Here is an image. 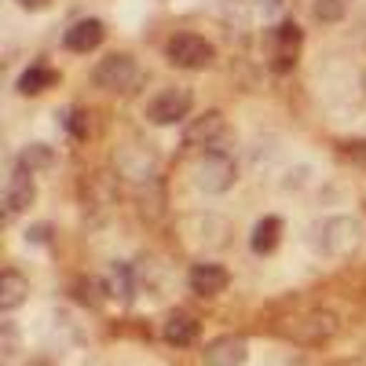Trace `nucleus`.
<instances>
[{
	"mask_svg": "<svg viewBox=\"0 0 366 366\" xmlns=\"http://www.w3.org/2000/svg\"><path fill=\"white\" fill-rule=\"evenodd\" d=\"M315 249L333 257V260H345L352 253H359L362 246V224L355 217H330L315 227Z\"/></svg>",
	"mask_w": 366,
	"mask_h": 366,
	"instance_id": "f257e3e1",
	"label": "nucleus"
},
{
	"mask_svg": "<svg viewBox=\"0 0 366 366\" xmlns=\"http://www.w3.org/2000/svg\"><path fill=\"white\" fill-rule=\"evenodd\" d=\"M238 179V165L224 150H202V158L194 162V187L205 194H224L234 187Z\"/></svg>",
	"mask_w": 366,
	"mask_h": 366,
	"instance_id": "f03ea898",
	"label": "nucleus"
},
{
	"mask_svg": "<svg viewBox=\"0 0 366 366\" xmlns=\"http://www.w3.org/2000/svg\"><path fill=\"white\" fill-rule=\"evenodd\" d=\"M191 107H194V92L187 84H172V88H162L158 96L147 103V121L165 129V125H176V121L187 117Z\"/></svg>",
	"mask_w": 366,
	"mask_h": 366,
	"instance_id": "7ed1b4c3",
	"label": "nucleus"
},
{
	"mask_svg": "<svg viewBox=\"0 0 366 366\" xmlns=\"http://www.w3.org/2000/svg\"><path fill=\"white\" fill-rule=\"evenodd\" d=\"M165 59L176 70H205V66H212V59H217V48L198 34H176L165 44Z\"/></svg>",
	"mask_w": 366,
	"mask_h": 366,
	"instance_id": "20e7f679",
	"label": "nucleus"
},
{
	"mask_svg": "<svg viewBox=\"0 0 366 366\" xmlns=\"http://www.w3.org/2000/svg\"><path fill=\"white\" fill-rule=\"evenodd\" d=\"M136 77H139V66L129 51H114V55L99 59L96 70H92V81L103 92H129L136 84Z\"/></svg>",
	"mask_w": 366,
	"mask_h": 366,
	"instance_id": "39448f33",
	"label": "nucleus"
},
{
	"mask_svg": "<svg viewBox=\"0 0 366 366\" xmlns=\"http://www.w3.org/2000/svg\"><path fill=\"white\" fill-rule=\"evenodd\" d=\"M304 44V34L293 19L279 22L274 29H267V48H271V66L274 70H290L297 63V51Z\"/></svg>",
	"mask_w": 366,
	"mask_h": 366,
	"instance_id": "423d86ee",
	"label": "nucleus"
},
{
	"mask_svg": "<svg viewBox=\"0 0 366 366\" xmlns=\"http://www.w3.org/2000/svg\"><path fill=\"white\" fill-rule=\"evenodd\" d=\"M249 359V341L238 333H220L202 348V362L205 366H242Z\"/></svg>",
	"mask_w": 366,
	"mask_h": 366,
	"instance_id": "0eeeda50",
	"label": "nucleus"
},
{
	"mask_svg": "<svg viewBox=\"0 0 366 366\" xmlns=\"http://www.w3.org/2000/svg\"><path fill=\"white\" fill-rule=\"evenodd\" d=\"M227 132V121L220 110H205L202 117H194L187 129H183V147H198V150H217L220 136Z\"/></svg>",
	"mask_w": 366,
	"mask_h": 366,
	"instance_id": "6e6552de",
	"label": "nucleus"
},
{
	"mask_svg": "<svg viewBox=\"0 0 366 366\" xmlns=\"http://www.w3.org/2000/svg\"><path fill=\"white\" fill-rule=\"evenodd\" d=\"M286 333L293 341H300V345H322V341H330L333 333H337V315L308 312V315L293 319V326H286Z\"/></svg>",
	"mask_w": 366,
	"mask_h": 366,
	"instance_id": "1a4fd4ad",
	"label": "nucleus"
},
{
	"mask_svg": "<svg viewBox=\"0 0 366 366\" xmlns=\"http://www.w3.org/2000/svg\"><path fill=\"white\" fill-rule=\"evenodd\" d=\"M34 202H37V183H34V176L22 172V169H15V172L8 176V187H4V220H15L19 212H26Z\"/></svg>",
	"mask_w": 366,
	"mask_h": 366,
	"instance_id": "9d476101",
	"label": "nucleus"
},
{
	"mask_svg": "<svg viewBox=\"0 0 366 366\" xmlns=\"http://www.w3.org/2000/svg\"><path fill=\"white\" fill-rule=\"evenodd\" d=\"M227 282H231L227 267L209 264V260L194 264V267H191V274H187V286H191V293H198V297H217V293H224V290H227Z\"/></svg>",
	"mask_w": 366,
	"mask_h": 366,
	"instance_id": "9b49d317",
	"label": "nucleus"
},
{
	"mask_svg": "<svg viewBox=\"0 0 366 366\" xmlns=\"http://www.w3.org/2000/svg\"><path fill=\"white\" fill-rule=\"evenodd\" d=\"M103 37H107V26L99 19H77L63 34V44L70 51H77V55H88V51H96L103 44Z\"/></svg>",
	"mask_w": 366,
	"mask_h": 366,
	"instance_id": "f8f14e48",
	"label": "nucleus"
},
{
	"mask_svg": "<svg viewBox=\"0 0 366 366\" xmlns=\"http://www.w3.org/2000/svg\"><path fill=\"white\" fill-rule=\"evenodd\" d=\"M55 165H59V154H55V147H48V143H26L19 150V158H15V169H22L29 176L51 172Z\"/></svg>",
	"mask_w": 366,
	"mask_h": 366,
	"instance_id": "ddd939ff",
	"label": "nucleus"
},
{
	"mask_svg": "<svg viewBox=\"0 0 366 366\" xmlns=\"http://www.w3.org/2000/svg\"><path fill=\"white\" fill-rule=\"evenodd\" d=\"M279 242H282V220L279 217H260L253 224V234H249V249L257 257H267L279 249Z\"/></svg>",
	"mask_w": 366,
	"mask_h": 366,
	"instance_id": "4468645a",
	"label": "nucleus"
},
{
	"mask_svg": "<svg viewBox=\"0 0 366 366\" xmlns=\"http://www.w3.org/2000/svg\"><path fill=\"white\" fill-rule=\"evenodd\" d=\"M162 337H165L169 345H176V348L194 345V341H198V319L187 315V312H172V315L165 319V326H162Z\"/></svg>",
	"mask_w": 366,
	"mask_h": 366,
	"instance_id": "2eb2a0df",
	"label": "nucleus"
},
{
	"mask_svg": "<svg viewBox=\"0 0 366 366\" xmlns=\"http://www.w3.org/2000/svg\"><path fill=\"white\" fill-rule=\"evenodd\" d=\"M55 84H59V74H55L51 66H44V63H34L29 70L19 74L15 92H19V96H41V92H48V88H55Z\"/></svg>",
	"mask_w": 366,
	"mask_h": 366,
	"instance_id": "dca6fc26",
	"label": "nucleus"
},
{
	"mask_svg": "<svg viewBox=\"0 0 366 366\" xmlns=\"http://www.w3.org/2000/svg\"><path fill=\"white\" fill-rule=\"evenodd\" d=\"M26 297H29V279L8 267L0 274V312H15L19 304H26Z\"/></svg>",
	"mask_w": 366,
	"mask_h": 366,
	"instance_id": "f3484780",
	"label": "nucleus"
},
{
	"mask_svg": "<svg viewBox=\"0 0 366 366\" xmlns=\"http://www.w3.org/2000/svg\"><path fill=\"white\" fill-rule=\"evenodd\" d=\"M103 293H110V297H117L121 304H129L132 300V293H136V279H132V267L129 264H110V271H107V282H103Z\"/></svg>",
	"mask_w": 366,
	"mask_h": 366,
	"instance_id": "a211bd4d",
	"label": "nucleus"
},
{
	"mask_svg": "<svg viewBox=\"0 0 366 366\" xmlns=\"http://www.w3.org/2000/svg\"><path fill=\"white\" fill-rule=\"evenodd\" d=\"M345 11H348V0H319L315 4L319 22H337V19H345Z\"/></svg>",
	"mask_w": 366,
	"mask_h": 366,
	"instance_id": "6ab92c4d",
	"label": "nucleus"
},
{
	"mask_svg": "<svg viewBox=\"0 0 366 366\" xmlns=\"http://www.w3.org/2000/svg\"><path fill=\"white\" fill-rule=\"evenodd\" d=\"M15 352H19V333H15V322H0V355H4V362H8V359H15Z\"/></svg>",
	"mask_w": 366,
	"mask_h": 366,
	"instance_id": "aec40b11",
	"label": "nucleus"
},
{
	"mask_svg": "<svg viewBox=\"0 0 366 366\" xmlns=\"http://www.w3.org/2000/svg\"><path fill=\"white\" fill-rule=\"evenodd\" d=\"M63 125H66V129H70V132H74L77 139H84V136H88V114L74 107V110H66V117H63Z\"/></svg>",
	"mask_w": 366,
	"mask_h": 366,
	"instance_id": "412c9836",
	"label": "nucleus"
},
{
	"mask_svg": "<svg viewBox=\"0 0 366 366\" xmlns=\"http://www.w3.org/2000/svg\"><path fill=\"white\" fill-rule=\"evenodd\" d=\"M348 158H352L355 165H362V169H366V139H355V143H348Z\"/></svg>",
	"mask_w": 366,
	"mask_h": 366,
	"instance_id": "4be33fe9",
	"label": "nucleus"
},
{
	"mask_svg": "<svg viewBox=\"0 0 366 366\" xmlns=\"http://www.w3.org/2000/svg\"><path fill=\"white\" fill-rule=\"evenodd\" d=\"M48 234H51V227H48V224H37V227H29V231H26V242H37V246H44Z\"/></svg>",
	"mask_w": 366,
	"mask_h": 366,
	"instance_id": "5701e85b",
	"label": "nucleus"
},
{
	"mask_svg": "<svg viewBox=\"0 0 366 366\" xmlns=\"http://www.w3.org/2000/svg\"><path fill=\"white\" fill-rule=\"evenodd\" d=\"M19 8H26V11H44L48 0H19Z\"/></svg>",
	"mask_w": 366,
	"mask_h": 366,
	"instance_id": "b1692460",
	"label": "nucleus"
},
{
	"mask_svg": "<svg viewBox=\"0 0 366 366\" xmlns=\"http://www.w3.org/2000/svg\"><path fill=\"white\" fill-rule=\"evenodd\" d=\"M257 4H260L264 15H271V11H279V8H282V0H257Z\"/></svg>",
	"mask_w": 366,
	"mask_h": 366,
	"instance_id": "393cba45",
	"label": "nucleus"
},
{
	"mask_svg": "<svg viewBox=\"0 0 366 366\" xmlns=\"http://www.w3.org/2000/svg\"><path fill=\"white\" fill-rule=\"evenodd\" d=\"M29 366H48V362H29Z\"/></svg>",
	"mask_w": 366,
	"mask_h": 366,
	"instance_id": "a878e982",
	"label": "nucleus"
}]
</instances>
